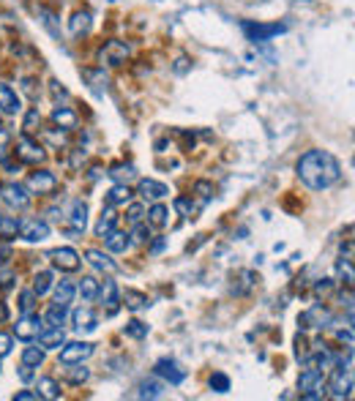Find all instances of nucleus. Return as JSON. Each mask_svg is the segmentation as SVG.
<instances>
[{
  "label": "nucleus",
  "instance_id": "nucleus-23",
  "mask_svg": "<svg viewBox=\"0 0 355 401\" xmlns=\"http://www.w3.org/2000/svg\"><path fill=\"white\" fill-rule=\"evenodd\" d=\"M164 391H167V388H164L159 379H142L139 388H137V396H139V399H162Z\"/></svg>",
  "mask_w": 355,
  "mask_h": 401
},
{
  "label": "nucleus",
  "instance_id": "nucleus-49",
  "mask_svg": "<svg viewBox=\"0 0 355 401\" xmlns=\"http://www.w3.org/2000/svg\"><path fill=\"white\" fill-rule=\"evenodd\" d=\"M8 142H11V134H8L6 128H0V153L8 151Z\"/></svg>",
  "mask_w": 355,
  "mask_h": 401
},
{
  "label": "nucleus",
  "instance_id": "nucleus-37",
  "mask_svg": "<svg viewBox=\"0 0 355 401\" xmlns=\"http://www.w3.org/2000/svg\"><path fill=\"white\" fill-rule=\"evenodd\" d=\"M22 363H28V366H41V363H44V349H38V347H25Z\"/></svg>",
  "mask_w": 355,
  "mask_h": 401
},
{
  "label": "nucleus",
  "instance_id": "nucleus-15",
  "mask_svg": "<svg viewBox=\"0 0 355 401\" xmlns=\"http://www.w3.org/2000/svg\"><path fill=\"white\" fill-rule=\"evenodd\" d=\"M20 109H22V101H20L17 91H14L11 85L0 82V112H3V115H17Z\"/></svg>",
  "mask_w": 355,
  "mask_h": 401
},
{
  "label": "nucleus",
  "instance_id": "nucleus-4",
  "mask_svg": "<svg viewBox=\"0 0 355 401\" xmlns=\"http://www.w3.org/2000/svg\"><path fill=\"white\" fill-rule=\"evenodd\" d=\"M93 355V344L91 341H71L61 347V363L63 366H77L82 361H88Z\"/></svg>",
  "mask_w": 355,
  "mask_h": 401
},
{
  "label": "nucleus",
  "instance_id": "nucleus-28",
  "mask_svg": "<svg viewBox=\"0 0 355 401\" xmlns=\"http://www.w3.org/2000/svg\"><path fill=\"white\" fill-rule=\"evenodd\" d=\"M38 396L41 399H61V385L52 377H41L38 379Z\"/></svg>",
  "mask_w": 355,
  "mask_h": 401
},
{
  "label": "nucleus",
  "instance_id": "nucleus-33",
  "mask_svg": "<svg viewBox=\"0 0 355 401\" xmlns=\"http://www.w3.org/2000/svg\"><path fill=\"white\" fill-rule=\"evenodd\" d=\"M85 80H91V88H93L98 96L107 91V74H104V68H88V71H85Z\"/></svg>",
  "mask_w": 355,
  "mask_h": 401
},
{
  "label": "nucleus",
  "instance_id": "nucleus-29",
  "mask_svg": "<svg viewBox=\"0 0 355 401\" xmlns=\"http://www.w3.org/2000/svg\"><path fill=\"white\" fill-rule=\"evenodd\" d=\"M66 314H68V306H50L47 317H44V328H61L66 322Z\"/></svg>",
  "mask_w": 355,
  "mask_h": 401
},
{
  "label": "nucleus",
  "instance_id": "nucleus-52",
  "mask_svg": "<svg viewBox=\"0 0 355 401\" xmlns=\"http://www.w3.org/2000/svg\"><path fill=\"white\" fill-rule=\"evenodd\" d=\"M164 248V238H159V241H156V243H153V246H151V251H153V254H159V251H162Z\"/></svg>",
  "mask_w": 355,
  "mask_h": 401
},
{
  "label": "nucleus",
  "instance_id": "nucleus-50",
  "mask_svg": "<svg viewBox=\"0 0 355 401\" xmlns=\"http://www.w3.org/2000/svg\"><path fill=\"white\" fill-rule=\"evenodd\" d=\"M20 379H22V382H31V379H33V366L22 363V366H20Z\"/></svg>",
  "mask_w": 355,
  "mask_h": 401
},
{
  "label": "nucleus",
  "instance_id": "nucleus-19",
  "mask_svg": "<svg viewBox=\"0 0 355 401\" xmlns=\"http://www.w3.org/2000/svg\"><path fill=\"white\" fill-rule=\"evenodd\" d=\"M169 194V188L164 183H159V181H139V197L142 199H164Z\"/></svg>",
  "mask_w": 355,
  "mask_h": 401
},
{
  "label": "nucleus",
  "instance_id": "nucleus-34",
  "mask_svg": "<svg viewBox=\"0 0 355 401\" xmlns=\"http://www.w3.org/2000/svg\"><path fill=\"white\" fill-rule=\"evenodd\" d=\"M50 289H52V273H50V271L36 273V278H33V292L41 298V295H47Z\"/></svg>",
  "mask_w": 355,
  "mask_h": 401
},
{
  "label": "nucleus",
  "instance_id": "nucleus-40",
  "mask_svg": "<svg viewBox=\"0 0 355 401\" xmlns=\"http://www.w3.org/2000/svg\"><path fill=\"white\" fill-rule=\"evenodd\" d=\"M126 336H131V339H145L148 336V325L145 322H139V319H131V322H126Z\"/></svg>",
  "mask_w": 355,
  "mask_h": 401
},
{
  "label": "nucleus",
  "instance_id": "nucleus-36",
  "mask_svg": "<svg viewBox=\"0 0 355 401\" xmlns=\"http://www.w3.org/2000/svg\"><path fill=\"white\" fill-rule=\"evenodd\" d=\"M148 221H151L153 227H164V224L169 221V211H167L164 205H153V208L148 211Z\"/></svg>",
  "mask_w": 355,
  "mask_h": 401
},
{
  "label": "nucleus",
  "instance_id": "nucleus-6",
  "mask_svg": "<svg viewBox=\"0 0 355 401\" xmlns=\"http://www.w3.org/2000/svg\"><path fill=\"white\" fill-rule=\"evenodd\" d=\"M17 156H20L22 164H41V161L47 158L44 148H41L38 142H33L31 134H22V137H20V142H17Z\"/></svg>",
  "mask_w": 355,
  "mask_h": 401
},
{
  "label": "nucleus",
  "instance_id": "nucleus-16",
  "mask_svg": "<svg viewBox=\"0 0 355 401\" xmlns=\"http://www.w3.org/2000/svg\"><path fill=\"white\" fill-rule=\"evenodd\" d=\"M38 341H41L44 349H61L66 344L63 328H44V331L38 333Z\"/></svg>",
  "mask_w": 355,
  "mask_h": 401
},
{
  "label": "nucleus",
  "instance_id": "nucleus-13",
  "mask_svg": "<svg viewBox=\"0 0 355 401\" xmlns=\"http://www.w3.org/2000/svg\"><path fill=\"white\" fill-rule=\"evenodd\" d=\"M98 298L107 303V314L115 317L118 314V306H121V292H118V284L112 278L104 281V287H98Z\"/></svg>",
  "mask_w": 355,
  "mask_h": 401
},
{
  "label": "nucleus",
  "instance_id": "nucleus-14",
  "mask_svg": "<svg viewBox=\"0 0 355 401\" xmlns=\"http://www.w3.org/2000/svg\"><path fill=\"white\" fill-rule=\"evenodd\" d=\"M71 322H74V331H77V333H91V331L98 328V317L88 309V306L74 311V314H71Z\"/></svg>",
  "mask_w": 355,
  "mask_h": 401
},
{
  "label": "nucleus",
  "instance_id": "nucleus-45",
  "mask_svg": "<svg viewBox=\"0 0 355 401\" xmlns=\"http://www.w3.org/2000/svg\"><path fill=\"white\" fill-rule=\"evenodd\" d=\"M211 191H213V188H211V183H208V181H199V183H197V194H199L202 205H205V202L211 199Z\"/></svg>",
  "mask_w": 355,
  "mask_h": 401
},
{
  "label": "nucleus",
  "instance_id": "nucleus-51",
  "mask_svg": "<svg viewBox=\"0 0 355 401\" xmlns=\"http://www.w3.org/2000/svg\"><path fill=\"white\" fill-rule=\"evenodd\" d=\"M6 319H8V306L0 303V322H6Z\"/></svg>",
  "mask_w": 355,
  "mask_h": 401
},
{
  "label": "nucleus",
  "instance_id": "nucleus-5",
  "mask_svg": "<svg viewBox=\"0 0 355 401\" xmlns=\"http://www.w3.org/2000/svg\"><path fill=\"white\" fill-rule=\"evenodd\" d=\"M44 331V319L38 314H22V319L14 325V336L20 341H33L38 339V333Z\"/></svg>",
  "mask_w": 355,
  "mask_h": 401
},
{
  "label": "nucleus",
  "instance_id": "nucleus-20",
  "mask_svg": "<svg viewBox=\"0 0 355 401\" xmlns=\"http://www.w3.org/2000/svg\"><path fill=\"white\" fill-rule=\"evenodd\" d=\"M85 257H88V262L96 268V271H104V273H115L118 271V265L109 259V254H104V251H96V248H91V251H85Z\"/></svg>",
  "mask_w": 355,
  "mask_h": 401
},
{
  "label": "nucleus",
  "instance_id": "nucleus-7",
  "mask_svg": "<svg viewBox=\"0 0 355 401\" xmlns=\"http://www.w3.org/2000/svg\"><path fill=\"white\" fill-rule=\"evenodd\" d=\"M153 374H156V377H162V379H167L169 385H181V382L186 379V369H183L178 361H172V358H162V361H156Z\"/></svg>",
  "mask_w": 355,
  "mask_h": 401
},
{
  "label": "nucleus",
  "instance_id": "nucleus-24",
  "mask_svg": "<svg viewBox=\"0 0 355 401\" xmlns=\"http://www.w3.org/2000/svg\"><path fill=\"white\" fill-rule=\"evenodd\" d=\"M115 224H118V213H115V211H112V205H109L107 211H101V218H98V224H96V235L98 238L109 235V232L115 229Z\"/></svg>",
  "mask_w": 355,
  "mask_h": 401
},
{
  "label": "nucleus",
  "instance_id": "nucleus-12",
  "mask_svg": "<svg viewBox=\"0 0 355 401\" xmlns=\"http://www.w3.org/2000/svg\"><path fill=\"white\" fill-rule=\"evenodd\" d=\"M126 58H129V44H123V41H107L101 50V61L107 66H121V63H126Z\"/></svg>",
  "mask_w": 355,
  "mask_h": 401
},
{
  "label": "nucleus",
  "instance_id": "nucleus-17",
  "mask_svg": "<svg viewBox=\"0 0 355 401\" xmlns=\"http://www.w3.org/2000/svg\"><path fill=\"white\" fill-rule=\"evenodd\" d=\"M68 221H71V229H74V232H82V229H85V224H88V205H85L82 199H74V202H71Z\"/></svg>",
  "mask_w": 355,
  "mask_h": 401
},
{
  "label": "nucleus",
  "instance_id": "nucleus-48",
  "mask_svg": "<svg viewBox=\"0 0 355 401\" xmlns=\"http://www.w3.org/2000/svg\"><path fill=\"white\" fill-rule=\"evenodd\" d=\"M36 399H41V396L33 393V391H17L14 393V401H36Z\"/></svg>",
  "mask_w": 355,
  "mask_h": 401
},
{
  "label": "nucleus",
  "instance_id": "nucleus-44",
  "mask_svg": "<svg viewBox=\"0 0 355 401\" xmlns=\"http://www.w3.org/2000/svg\"><path fill=\"white\" fill-rule=\"evenodd\" d=\"M134 241H137V243H148V241H151V232H148L142 224H134Z\"/></svg>",
  "mask_w": 355,
  "mask_h": 401
},
{
  "label": "nucleus",
  "instance_id": "nucleus-31",
  "mask_svg": "<svg viewBox=\"0 0 355 401\" xmlns=\"http://www.w3.org/2000/svg\"><path fill=\"white\" fill-rule=\"evenodd\" d=\"M109 178H112L115 183L129 186V181L137 178V172H134V167H131V164H118V167H112V169H109Z\"/></svg>",
  "mask_w": 355,
  "mask_h": 401
},
{
  "label": "nucleus",
  "instance_id": "nucleus-38",
  "mask_svg": "<svg viewBox=\"0 0 355 401\" xmlns=\"http://www.w3.org/2000/svg\"><path fill=\"white\" fill-rule=\"evenodd\" d=\"M208 385H211V391H216V393H227V391H229V377L222 374V371H216V374H211Z\"/></svg>",
  "mask_w": 355,
  "mask_h": 401
},
{
  "label": "nucleus",
  "instance_id": "nucleus-26",
  "mask_svg": "<svg viewBox=\"0 0 355 401\" xmlns=\"http://www.w3.org/2000/svg\"><path fill=\"white\" fill-rule=\"evenodd\" d=\"M104 238H107V251H112V254H123V251L129 248V235H126V232L112 229V232L104 235Z\"/></svg>",
  "mask_w": 355,
  "mask_h": 401
},
{
  "label": "nucleus",
  "instance_id": "nucleus-43",
  "mask_svg": "<svg viewBox=\"0 0 355 401\" xmlns=\"http://www.w3.org/2000/svg\"><path fill=\"white\" fill-rule=\"evenodd\" d=\"M142 216H145L142 205H129V211H126V221H129L131 227H134V224H139V221H142Z\"/></svg>",
  "mask_w": 355,
  "mask_h": 401
},
{
  "label": "nucleus",
  "instance_id": "nucleus-32",
  "mask_svg": "<svg viewBox=\"0 0 355 401\" xmlns=\"http://www.w3.org/2000/svg\"><path fill=\"white\" fill-rule=\"evenodd\" d=\"M131 199V191L126 183H118L109 188V194H107V205H121V202H129Z\"/></svg>",
  "mask_w": 355,
  "mask_h": 401
},
{
  "label": "nucleus",
  "instance_id": "nucleus-10",
  "mask_svg": "<svg viewBox=\"0 0 355 401\" xmlns=\"http://www.w3.org/2000/svg\"><path fill=\"white\" fill-rule=\"evenodd\" d=\"M28 188L33 194H52L58 188V178L50 169H38V172L28 175Z\"/></svg>",
  "mask_w": 355,
  "mask_h": 401
},
{
  "label": "nucleus",
  "instance_id": "nucleus-47",
  "mask_svg": "<svg viewBox=\"0 0 355 401\" xmlns=\"http://www.w3.org/2000/svg\"><path fill=\"white\" fill-rule=\"evenodd\" d=\"M11 336H6V333H0V358H6L8 352H11Z\"/></svg>",
  "mask_w": 355,
  "mask_h": 401
},
{
  "label": "nucleus",
  "instance_id": "nucleus-42",
  "mask_svg": "<svg viewBox=\"0 0 355 401\" xmlns=\"http://www.w3.org/2000/svg\"><path fill=\"white\" fill-rule=\"evenodd\" d=\"M175 208H178L183 216H194V211H197V205H194L189 197H178V199H175Z\"/></svg>",
  "mask_w": 355,
  "mask_h": 401
},
{
  "label": "nucleus",
  "instance_id": "nucleus-2",
  "mask_svg": "<svg viewBox=\"0 0 355 401\" xmlns=\"http://www.w3.org/2000/svg\"><path fill=\"white\" fill-rule=\"evenodd\" d=\"M241 31L246 33L249 41L262 44V41H271V38L287 33V25H282V22H252V20H246V22H241Z\"/></svg>",
  "mask_w": 355,
  "mask_h": 401
},
{
  "label": "nucleus",
  "instance_id": "nucleus-1",
  "mask_svg": "<svg viewBox=\"0 0 355 401\" xmlns=\"http://www.w3.org/2000/svg\"><path fill=\"white\" fill-rule=\"evenodd\" d=\"M298 178L312 191H325L342 178V164L339 158L328 151H309L298 158Z\"/></svg>",
  "mask_w": 355,
  "mask_h": 401
},
{
  "label": "nucleus",
  "instance_id": "nucleus-46",
  "mask_svg": "<svg viewBox=\"0 0 355 401\" xmlns=\"http://www.w3.org/2000/svg\"><path fill=\"white\" fill-rule=\"evenodd\" d=\"M91 377V371L88 369H80V371H68V379L74 382V385H80V382H85Z\"/></svg>",
  "mask_w": 355,
  "mask_h": 401
},
{
  "label": "nucleus",
  "instance_id": "nucleus-39",
  "mask_svg": "<svg viewBox=\"0 0 355 401\" xmlns=\"http://www.w3.org/2000/svg\"><path fill=\"white\" fill-rule=\"evenodd\" d=\"M36 301H38V295H36L33 289H25V292H20V303H17V306H20L22 314H31V311L36 309Z\"/></svg>",
  "mask_w": 355,
  "mask_h": 401
},
{
  "label": "nucleus",
  "instance_id": "nucleus-8",
  "mask_svg": "<svg viewBox=\"0 0 355 401\" xmlns=\"http://www.w3.org/2000/svg\"><path fill=\"white\" fill-rule=\"evenodd\" d=\"M47 257H50V259H52V265H55L58 271H63V273H74V271H80V254H77L71 246L55 248V251H50Z\"/></svg>",
  "mask_w": 355,
  "mask_h": 401
},
{
  "label": "nucleus",
  "instance_id": "nucleus-35",
  "mask_svg": "<svg viewBox=\"0 0 355 401\" xmlns=\"http://www.w3.org/2000/svg\"><path fill=\"white\" fill-rule=\"evenodd\" d=\"M17 232H20V224H17V218L0 216V238L11 241V238H17Z\"/></svg>",
  "mask_w": 355,
  "mask_h": 401
},
{
  "label": "nucleus",
  "instance_id": "nucleus-25",
  "mask_svg": "<svg viewBox=\"0 0 355 401\" xmlns=\"http://www.w3.org/2000/svg\"><path fill=\"white\" fill-rule=\"evenodd\" d=\"M77 292L82 295V301H85V303L96 301L98 298V281L93 276H82L80 278V284H77Z\"/></svg>",
  "mask_w": 355,
  "mask_h": 401
},
{
  "label": "nucleus",
  "instance_id": "nucleus-27",
  "mask_svg": "<svg viewBox=\"0 0 355 401\" xmlns=\"http://www.w3.org/2000/svg\"><path fill=\"white\" fill-rule=\"evenodd\" d=\"M68 31L74 33V36H85V33L91 31V14L88 11H77L71 17V22H68Z\"/></svg>",
  "mask_w": 355,
  "mask_h": 401
},
{
  "label": "nucleus",
  "instance_id": "nucleus-30",
  "mask_svg": "<svg viewBox=\"0 0 355 401\" xmlns=\"http://www.w3.org/2000/svg\"><path fill=\"white\" fill-rule=\"evenodd\" d=\"M123 303H126L131 311H139V309H148V306H151L148 295H142V292H137V289H126V292H123Z\"/></svg>",
  "mask_w": 355,
  "mask_h": 401
},
{
  "label": "nucleus",
  "instance_id": "nucleus-3",
  "mask_svg": "<svg viewBox=\"0 0 355 401\" xmlns=\"http://www.w3.org/2000/svg\"><path fill=\"white\" fill-rule=\"evenodd\" d=\"M0 199L11 208V211H25L31 205V194L22 188L20 183H0Z\"/></svg>",
  "mask_w": 355,
  "mask_h": 401
},
{
  "label": "nucleus",
  "instance_id": "nucleus-18",
  "mask_svg": "<svg viewBox=\"0 0 355 401\" xmlns=\"http://www.w3.org/2000/svg\"><path fill=\"white\" fill-rule=\"evenodd\" d=\"M320 379H325L320 366H306V371H303V374H301V379H298V391H301V396H306V393H309Z\"/></svg>",
  "mask_w": 355,
  "mask_h": 401
},
{
  "label": "nucleus",
  "instance_id": "nucleus-41",
  "mask_svg": "<svg viewBox=\"0 0 355 401\" xmlns=\"http://www.w3.org/2000/svg\"><path fill=\"white\" fill-rule=\"evenodd\" d=\"M38 126H41V115H38V109H36V107H31V109H28V115H25L22 128H25V134H36V131H38Z\"/></svg>",
  "mask_w": 355,
  "mask_h": 401
},
{
  "label": "nucleus",
  "instance_id": "nucleus-11",
  "mask_svg": "<svg viewBox=\"0 0 355 401\" xmlns=\"http://www.w3.org/2000/svg\"><path fill=\"white\" fill-rule=\"evenodd\" d=\"M350 393H353V371H350V363H347V369L342 366L336 371V379L331 385V396L333 399H350Z\"/></svg>",
  "mask_w": 355,
  "mask_h": 401
},
{
  "label": "nucleus",
  "instance_id": "nucleus-22",
  "mask_svg": "<svg viewBox=\"0 0 355 401\" xmlns=\"http://www.w3.org/2000/svg\"><path fill=\"white\" fill-rule=\"evenodd\" d=\"M77 112L74 109H68V107H55L52 109V123L66 128V131H71V128H77Z\"/></svg>",
  "mask_w": 355,
  "mask_h": 401
},
{
  "label": "nucleus",
  "instance_id": "nucleus-9",
  "mask_svg": "<svg viewBox=\"0 0 355 401\" xmlns=\"http://www.w3.org/2000/svg\"><path fill=\"white\" fill-rule=\"evenodd\" d=\"M20 235L28 241V243H41L50 238V224L41 221V218H28L20 224Z\"/></svg>",
  "mask_w": 355,
  "mask_h": 401
},
{
  "label": "nucleus",
  "instance_id": "nucleus-21",
  "mask_svg": "<svg viewBox=\"0 0 355 401\" xmlns=\"http://www.w3.org/2000/svg\"><path fill=\"white\" fill-rule=\"evenodd\" d=\"M77 295V284L71 278H61V284L55 287V306H68Z\"/></svg>",
  "mask_w": 355,
  "mask_h": 401
}]
</instances>
